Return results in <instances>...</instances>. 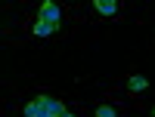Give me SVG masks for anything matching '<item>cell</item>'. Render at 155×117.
I'll return each instance as SVG.
<instances>
[{"instance_id": "7", "label": "cell", "mask_w": 155, "mask_h": 117, "mask_svg": "<svg viewBox=\"0 0 155 117\" xmlns=\"http://www.w3.org/2000/svg\"><path fill=\"white\" fill-rule=\"evenodd\" d=\"M68 117H74V114H68Z\"/></svg>"}, {"instance_id": "6", "label": "cell", "mask_w": 155, "mask_h": 117, "mask_svg": "<svg viewBox=\"0 0 155 117\" xmlns=\"http://www.w3.org/2000/svg\"><path fill=\"white\" fill-rule=\"evenodd\" d=\"M96 117H118V111H115L112 105H99L96 108Z\"/></svg>"}, {"instance_id": "8", "label": "cell", "mask_w": 155, "mask_h": 117, "mask_svg": "<svg viewBox=\"0 0 155 117\" xmlns=\"http://www.w3.org/2000/svg\"><path fill=\"white\" fill-rule=\"evenodd\" d=\"M152 117H155V111H152Z\"/></svg>"}, {"instance_id": "2", "label": "cell", "mask_w": 155, "mask_h": 117, "mask_svg": "<svg viewBox=\"0 0 155 117\" xmlns=\"http://www.w3.org/2000/svg\"><path fill=\"white\" fill-rule=\"evenodd\" d=\"M37 22H47L50 28H59V22H62L59 3H53V0H47V3H41V19H37Z\"/></svg>"}, {"instance_id": "5", "label": "cell", "mask_w": 155, "mask_h": 117, "mask_svg": "<svg viewBox=\"0 0 155 117\" xmlns=\"http://www.w3.org/2000/svg\"><path fill=\"white\" fill-rule=\"evenodd\" d=\"M53 31H56V28H50L47 22H34V34H37V37H47V34H53Z\"/></svg>"}, {"instance_id": "1", "label": "cell", "mask_w": 155, "mask_h": 117, "mask_svg": "<svg viewBox=\"0 0 155 117\" xmlns=\"http://www.w3.org/2000/svg\"><path fill=\"white\" fill-rule=\"evenodd\" d=\"M25 117H68V108L53 96H34L25 105Z\"/></svg>"}, {"instance_id": "3", "label": "cell", "mask_w": 155, "mask_h": 117, "mask_svg": "<svg viewBox=\"0 0 155 117\" xmlns=\"http://www.w3.org/2000/svg\"><path fill=\"white\" fill-rule=\"evenodd\" d=\"M93 6H96L99 16H115V12H118V3H115V0H93Z\"/></svg>"}, {"instance_id": "4", "label": "cell", "mask_w": 155, "mask_h": 117, "mask_svg": "<svg viewBox=\"0 0 155 117\" xmlns=\"http://www.w3.org/2000/svg\"><path fill=\"white\" fill-rule=\"evenodd\" d=\"M127 86H130V93H143V89L149 86V80H146V77H140V74H134L130 80H127Z\"/></svg>"}]
</instances>
